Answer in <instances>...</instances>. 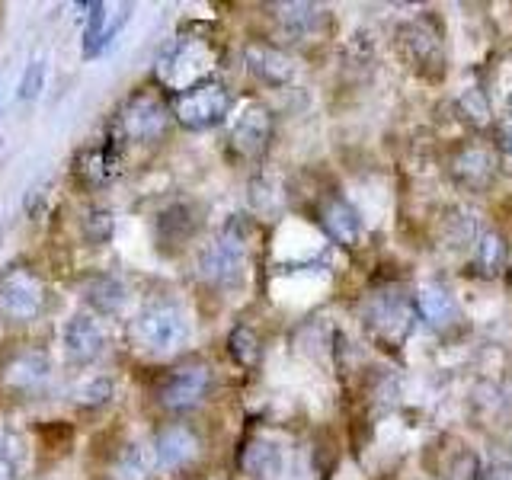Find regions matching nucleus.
Wrapping results in <instances>:
<instances>
[{
	"instance_id": "nucleus-23",
	"label": "nucleus",
	"mask_w": 512,
	"mask_h": 480,
	"mask_svg": "<svg viewBox=\"0 0 512 480\" xmlns=\"http://www.w3.org/2000/svg\"><path fill=\"white\" fill-rule=\"evenodd\" d=\"M112 480H148L151 477V458L141 445H125L112 458Z\"/></svg>"
},
{
	"instance_id": "nucleus-29",
	"label": "nucleus",
	"mask_w": 512,
	"mask_h": 480,
	"mask_svg": "<svg viewBox=\"0 0 512 480\" xmlns=\"http://www.w3.org/2000/svg\"><path fill=\"white\" fill-rule=\"evenodd\" d=\"M74 400L80 407H103L112 400V381L109 378H93L90 384H84V388L74 394Z\"/></svg>"
},
{
	"instance_id": "nucleus-7",
	"label": "nucleus",
	"mask_w": 512,
	"mask_h": 480,
	"mask_svg": "<svg viewBox=\"0 0 512 480\" xmlns=\"http://www.w3.org/2000/svg\"><path fill=\"white\" fill-rule=\"evenodd\" d=\"M231 106H234L231 90L224 87L221 80H205V84L176 96L173 116L180 119V125L192 128V132H202V128H212V125L224 122Z\"/></svg>"
},
{
	"instance_id": "nucleus-35",
	"label": "nucleus",
	"mask_w": 512,
	"mask_h": 480,
	"mask_svg": "<svg viewBox=\"0 0 512 480\" xmlns=\"http://www.w3.org/2000/svg\"><path fill=\"white\" fill-rule=\"evenodd\" d=\"M509 116H512V96H509Z\"/></svg>"
},
{
	"instance_id": "nucleus-4",
	"label": "nucleus",
	"mask_w": 512,
	"mask_h": 480,
	"mask_svg": "<svg viewBox=\"0 0 512 480\" xmlns=\"http://www.w3.org/2000/svg\"><path fill=\"white\" fill-rule=\"evenodd\" d=\"M170 106L164 103V96L154 90H138L122 103L116 112V122H112V132L122 141H157L167 135L170 128Z\"/></svg>"
},
{
	"instance_id": "nucleus-27",
	"label": "nucleus",
	"mask_w": 512,
	"mask_h": 480,
	"mask_svg": "<svg viewBox=\"0 0 512 480\" xmlns=\"http://www.w3.org/2000/svg\"><path fill=\"white\" fill-rule=\"evenodd\" d=\"M80 228H84V240H87V244L100 247V244H109L112 231H116V218H112L109 208H90Z\"/></svg>"
},
{
	"instance_id": "nucleus-5",
	"label": "nucleus",
	"mask_w": 512,
	"mask_h": 480,
	"mask_svg": "<svg viewBox=\"0 0 512 480\" xmlns=\"http://www.w3.org/2000/svg\"><path fill=\"white\" fill-rule=\"evenodd\" d=\"M247 266V234L231 221L199 256V279L212 288H234Z\"/></svg>"
},
{
	"instance_id": "nucleus-1",
	"label": "nucleus",
	"mask_w": 512,
	"mask_h": 480,
	"mask_svg": "<svg viewBox=\"0 0 512 480\" xmlns=\"http://www.w3.org/2000/svg\"><path fill=\"white\" fill-rule=\"evenodd\" d=\"M215 68V52L212 45L205 39H192V36H183L176 39L173 45L164 48V55L157 58V80L164 84L167 90H173L176 96L205 84V80H212Z\"/></svg>"
},
{
	"instance_id": "nucleus-31",
	"label": "nucleus",
	"mask_w": 512,
	"mask_h": 480,
	"mask_svg": "<svg viewBox=\"0 0 512 480\" xmlns=\"http://www.w3.org/2000/svg\"><path fill=\"white\" fill-rule=\"evenodd\" d=\"M480 480H512V458H493L480 468Z\"/></svg>"
},
{
	"instance_id": "nucleus-28",
	"label": "nucleus",
	"mask_w": 512,
	"mask_h": 480,
	"mask_svg": "<svg viewBox=\"0 0 512 480\" xmlns=\"http://www.w3.org/2000/svg\"><path fill=\"white\" fill-rule=\"evenodd\" d=\"M109 26V13L106 4H90V16H87V32H84V55L96 58L103 52V32Z\"/></svg>"
},
{
	"instance_id": "nucleus-26",
	"label": "nucleus",
	"mask_w": 512,
	"mask_h": 480,
	"mask_svg": "<svg viewBox=\"0 0 512 480\" xmlns=\"http://www.w3.org/2000/svg\"><path fill=\"white\" fill-rule=\"evenodd\" d=\"M458 109H461L464 122H471L474 128H487L493 122L490 100H487V93L480 90V87H468V90H464L461 100H458Z\"/></svg>"
},
{
	"instance_id": "nucleus-2",
	"label": "nucleus",
	"mask_w": 512,
	"mask_h": 480,
	"mask_svg": "<svg viewBox=\"0 0 512 480\" xmlns=\"http://www.w3.org/2000/svg\"><path fill=\"white\" fill-rule=\"evenodd\" d=\"M413 320H416V301L400 292V288H384V292L372 295L362 304V324L388 349L391 346L397 349L407 340Z\"/></svg>"
},
{
	"instance_id": "nucleus-15",
	"label": "nucleus",
	"mask_w": 512,
	"mask_h": 480,
	"mask_svg": "<svg viewBox=\"0 0 512 480\" xmlns=\"http://www.w3.org/2000/svg\"><path fill=\"white\" fill-rule=\"evenodd\" d=\"M317 221L340 247H356L362 237V218L346 199L330 196L317 205Z\"/></svg>"
},
{
	"instance_id": "nucleus-33",
	"label": "nucleus",
	"mask_w": 512,
	"mask_h": 480,
	"mask_svg": "<svg viewBox=\"0 0 512 480\" xmlns=\"http://www.w3.org/2000/svg\"><path fill=\"white\" fill-rule=\"evenodd\" d=\"M10 448H13V432L0 423V461H10Z\"/></svg>"
},
{
	"instance_id": "nucleus-6",
	"label": "nucleus",
	"mask_w": 512,
	"mask_h": 480,
	"mask_svg": "<svg viewBox=\"0 0 512 480\" xmlns=\"http://www.w3.org/2000/svg\"><path fill=\"white\" fill-rule=\"evenodd\" d=\"M48 304V288L39 272L29 266H13L0 276V317L10 324H29Z\"/></svg>"
},
{
	"instance_id": "nucleus-18",
	"label": "nucleus",
	"mask_w": 512,
	"mask_h": 480,
	"mask_svg": "<svg viewBox=\"0 0 512 480\" xmlns=\"http://www.w3.org/2000/svg\"><path fill=\"white\" fill-rule=\"evenodd\" d=\"M413 301H416V314L426 320V327L439 330V333L458 327L461 308H458V301H455L452 292H448V288L432 285V282L429 285H420V292H416Z\"/></svg>"
},
{
	"instance_id": "nucleus-12",
	"label": "nucleus",
	"mask_w": 512,
	"mask_h": 480,
	"mask_svg": "<svg viewBox=\"0 0 512 480\" xmlns=\"http://www.w3.org/2000/svg\"><path fill=\"white\" fill-rule=\"evenodd\" d=\"M202 455V439L189 423H170L154 436V458L164 471H183Z\"/></svg>"
},
{
	"instance_id": "nucleus-13",
	"label": "nucleus",
	"mask_w": 512,
	"mask_h": 480,
	"mask_svg": "<svg viewBox=\"0 0 512 480\" xmlns=\"http://www.w3.org/2000/svg\"><path fill=\"white\" fill-rule=\"evenodd\" d=\"M272 141V112L263 103H250L231 128V148L244 160H260Z\"/></svg>"
},
{
	"instance_id": "nucleus-11",
	"label": "nucleus",
	"mask_w": 512,
	"mask_h": 480,
	"mask_svg": "<svg viewBox=\"0 0 512 480\" xmlns=\"http://www.w3.org/2000/svg\"><path fill=\"white\" fill-rule=\"evenodd\" d=\"M122 144L125 141L116 132H109L96 144H87L74 160V176L90 189H100V186L112 183L122 173Z\"/></svg>"
},
{
	"instance_id": "nucleus-19",
	"label": "nucleus",
	"mask_w": 512,
	"mask_h": 480,
	"mask_svg": "<svg viewBox=\"0 0 512 480\" xmlns=\"http://www.w3.org/2000/svg\"><path fill=\"white\" fill-rule=\"evenodd\" d=\"M279 16V26L285 36L292 39H308L314 32H320L327 26V10L317 4H304V0H292V4H279L272 7Z\"/></svg>"
},
{
	"instance_id": "nucleus-25",
	"label": "nucleus",
	"mask_w": 512,
	"mask_h": 480,
	"mask_svg": "<svg viewBox=\"0 0 512 480\" xmlns=\"http://www.w3.org/2000/svg\"><path fill=\"white\" fill-rule=\"evenodd\" d=\"M228 352L234 356L237 365H244V368H253L256 362H260V336H256L250 327H234L231 336H228Z\"/></svg>"
},
{
	"instance_id": "nucleus-17",
	"label": "nucleus",
	"mask_w": 512,
	"mask_h": 480,
	"mask_svg": "<svg viewBox=\"0 0 512 480\" xmlns=\"http://www.w3.org/2000/svg\"><path fill=\"white\" fill-rule=\"evenodd\" d=\"M244 61L247 68L263 80L269 87H285L288 80L295 77V61L288 58L282 48L266 45V42H250L244 48Z\"/></svg>"
},
{
	"instance_id": "nucleus-10",
	"label": "nucleus",
	"mask_w": 512,
	"mask_h": 480,
	"mask_svg": "<svg viewBox=\"0 0 512 480\" xmlns=\"http://www.w3.org/2000/svg\"><path fill=\"white\" fill-rule=\"evenodd\" d=\"M400 48L410 58V64L423 74H439L445 71V58H442V29L436 20L426 13L420 20H410L400 26Z\"/></svg>"
},
{
	"instance_id": "nucleus-22",
	"label": "nucleus",
	"mask_w": 512,
	"mask_h": 480,
	"mask_svg": "<svg viewBox=\"0 0 512 480\" xmlns=\"http://www.w3.org/2000/svg\"><path fill=\"white\" fill-rule=\"evenodd\" d=\"M87 301L100 314H119L125 304V285L116 276H100L87 285Z\"/></svg>"
},
{
	"instance_id": "nucleus-20",
	"label": "nucleus",
	"mask_w": 512,
	"mask_h": 480,
	"mask_svg": "<svg viewBox=\"0 0 512 480\" xmlns=\"http://www.w3.org/2000/svg\"><path fill=\"white\" fill-rule=\"evenodd\" d=\"M474 272L480 279H496L506 269V240L500 231H480L474 240Z\"/></svg>"
},
{
	"instance_id": "nucleus-21",
	"label": "nucleus",
	"mask_w": 512,
	"mask_h": 480,
	"mask_svg": "<svg viewBox=\"0 0 512 480\" xmlns=\"http://www.w3.org/2000/svg\"><path fill=\"white\" fill-rule=\"evenodd\" d=\"M196 228H199V218L189 205H170L167 212H160L157 218V240L164 247L186 244V240L196 234Z\"/></svg>"
},
{
	"instance_id": "nucleus-9",
	"label": "nucleus",
	"mask_w": 512,
	"mask_h": 480,
	"mask_svg": "<svg viewBox=\"0 0 512 480\" xmlns=\"http://www.w3.org/2000/svg\"><path fill=\"white\" fill-rule=\"evenodd\" d=\"M208 391H212V368L205 362H186L157 384V400L170 413H189L202 404Z\"/></svg>"
},
{
	"instance_id": "nucleus-3",
	"label": "nucleus",
	"mask_w": 512,
	"mask_h": 480,
	"mask_svg": "<svg viewBox=\"0 0 512 480\" xmlns=\"http://www.w3.org/2000/svg\"><path fill=\"white\" fill-rule=\"evenodd\" d=\"M189 336L186 317L173 301H151L135 320H132V340L138 349L154 352V356H167V352L180 349Z\"/></svg>"
},
{
	"instance_id": "nucleus-8",
	"label": "nucleus",
	"mask_w": 512,
	"mask_h": 480,
	"mask_svg": "<svg viewBox=\"0 0 512 480\" xmlns=\"http://www.w3.org/2000/svg\"><path fill=\"white\" fill-rule=\"evenodd\" d=\"M52 381V359L42 349H16L0 365V388L16 400L42 397Z\"/></svg>"
},
{
	"instance_id": "nucleus-32",
	"label": "nucleus",
	"mask_w": 512,
	"mask_h": 480,
	"mask_svg": "<svg viewBox=\"0 0 512 480\" xmlns=\"http://www.w3.org/2000/svg\"><path fill=\"white\" fill-rule=\"evenodd\" d=\"M496 138H500V148L506 154H512V119H503L500 125H496Z\"/></svg>"
},
{
	"instance_id": "nucleus-16",
	"label": "nucleus",
	"mask_w": 512,
	"mask_h": 480,
	"mask_svg": "<svg viewBox=\"0 0 512 480\" xmlns=\"http://www.w3.org/2000/svg\"><path fill=\"white\" fill-rule=\"evenodd\" d=\"M452 176L471 192H484L496 180V157L490 148L468 144L452 157Z\"/></svg>"
},
{
	"instance_id": "nucleus-14",
	"label": "nucleus",
	"mask_w": 512,
	"mask_h": 480,
	"mask_svg": "<svg viewBox=\"0 0 512 480\" xmlns=\"http://www.w3.org/2000/svg\"><path fill=\"white\" fill-rule=\"evenodd\" d=\"M64 352L71 365H90L106 352V333L90 314H74L64 327Z\"/></svg>"
},
{
	"instance_id": "nucleus-30",
	"label": "nucleus",
	"mask_w": 512,
	"mask_h": 480,
	"mask_svg": "<svg viewBox=\"0 0 512 480\" xmlns=\"http://www.w3.org/2000/svg\"><path fill=\"white\" fill-rule=\"evenodd\" d=\"M45 90V61H32L23 80H20V100H39V93Z\"/></svg>"
},
{
	"instance_id": "nucleus-24",
	"label": "nucleus",
	"mask_w": 512,
	"mask_h": 480,
	"mask_svg": "<svg viewBox=\"0 0 512 480\" xmlns=\"http://www.w3.org/2000/svg\"><path fill=\"white\" fill-rule=\"evenodd\" d=\"M240 468H244L250 477H272L279 471V452L269 442H253L244 452L237 455Z\"/></svg>"
},
{
	"instance_id": "nucleus-34",
	"label": "nucleus",
	"mask_w": 512,
	"mask_h": 480,
	"mask_svg": "<svg viewBox=\"0 0 512 480\" xmlns=\"http://www.w3.org/2000/svg\"><path fill=\"white\" fill-rule=\"evenodd\" d=\"M0 480H16V468H13V461H0Z\"/></svg>"
}]
</instances>
